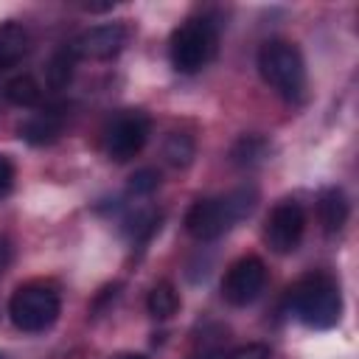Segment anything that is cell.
<instances>
[{
    "label": "cell",
    "mask_w": 359,
    "mask_h": 359,
    "mask_svg": "<svg viewBox=\"0 0 359 359\" xmlns=\"http://www.w3.org/2000/svg\"><path fill=\"white\" fill-rule=\"evenodd\" d=\"M255 199H258V194L252 185L236 188L227 196L199 199L185 213V230L196 241H213V238L224 236L236 222L250 216V210L255 208Z\"/></svg>",
    "instance_id": "6da1fadb"
},
{
    "label": "cell",
    "mask_w": 359,
    "mask_h": 359,
    "mask_svg": "<svg viewBox=\"0 0 359 359\" xmlns=\"http://www.w3.org/2000/svg\"><path fill=\"white\" fill-rule=\"evenodd\" d=\"M289 309L309 328H334L342 317V294L337 280L323 272L300 278L289 289Z\"/></svg>",
    "instance_id": "7a4b0ae2"
},
{
    "label": "cell",
    "mask_w": 359,
    "mask_h": 359,
    "mask_svg": "<svg viewBox=\"0 0 359 359\" xmlns=\"http://www.w3.org/2000/svg\"><path fill=\"white\" fill-rule=\"evenodd\" d=\"M258 73L261 79L278 90L283 98L294 101L306 87V67L300 50L286 39H269L258 50Z\"/></svg>",
    "instance_id": "3957f363"
},
{
    "label": "cell",
    "mask_w": 359,
    "mask_h": 359,
    "mask_svg": "<svg viewBox=\"0 0 359 359\" xmlns=\"http://www.w3.org/2000/svg\"><path fill=\"white\" fill-rule=\"evenodd\" d=\"M59 309H62L59 292L45 280H31L17 286L8 300V317L25 334H39L50 328L59 317Z\"/></svg>",
    "instance_id": "277c9868"
},
{
    "label": "cell",
    "mask_w": 359,
    "mask_h": 359,
    "mask_svg": "<svg viewBox=\"0 0 359 359\" xmlns=\"http://www.w3.org/2000/svg\"><path fill=\"white\" fill-rule=\"evenodd\" d=\"M216 50V28L208 20H188L171 34V65L180 73H196Z\"/></svg>",
    "instance_id": "5b68a950"
},
{
    "label": "cell",
    "mask_w": 359,
    "mask_h": 359,
    "mask_svg": "<svg viewBox=\"0 0 359 359\" xmlns=\"http://www.w3.org/2000/svg\"><path fill=\"white\" fill-rule=\"evenodd\" d=\"M146 137H149V118L140 109H123L104 129V151L109 160L126 163L146 146Z\"/></svg>",
    "instance_id": "8992f818"
},
{
    "label": "cell",
    "mask_w": 359,
    "mask_h": 359,
    "mask_svg": "<svg viewBox=\"0 0 359 359\" xmlns=\"http://www.w3.org/2000/svg\"><path fill=\"white\" fill-rule=\"evenodd\" d=\"M303 230H306V213L297 202L286 199L280 205L272 208V213L266 216V224H264V241L272 252L278 255H286V252H294L300 238H303Z\"/></svg>",
    "instance_id": "52a82bcc"
},
{
    "label": "cell",
    "mask_w": 359,
    "mask_h": 359,
    "mask_svg": "<svg viewBox=\"0 0 359 359\" xmlns=\"http://www.w3.org/2000/svg\"><path fill=\"white\" fill-rule=\"evenodd\" d=\"M266 283V266L261 258L255 255H244L236 264H230V269L224 272L222 280V294L230 306H250Z\"/></svg>",
    "instance_id": "ba28073f"
},
{
    "label": "cell",
    "mask_w": 359,
    "mask_h": 359,
    "mask_svg": "<svg viewBox=\"0 0 359 359\" xmlns=\"http://www.w3.org/2000/svg\"><path fill=\"white\" fill-rule=\"evenodd\" d=\"M126 42V28L118 22H107V25H95L87 28L73 45L70 50L76 53V59H112Z\"/></svg>",
    "instance_id": "9c48e42d"
},
{
    "label": "cell",
    "mask_w": 359,
    "mask_h": 359,
    "mask_svg": "<svg viewBox=\"0 0 359 359\" xmlns=\"http://www.w3.org/2000/svg\"><path fill=\"white\" fill-rule=\"evenodd\" d=\"M62 126H65V118L59 115V109H45V112L31 115L20 126V137L31 146H48L62 135Z\"/></svg>",
    "instance_id": "30bf717a"
},
{
    "label": "cell",
    "mask_w": 359,
    "mask_h": 359,
    "mask_svg": "<svg viewBox=\"0 0 359 359\" xmlns=\"http://www.w3.org/2000/svg\"><path fill=\"white\" fill-rule=\"evenodd\" d=\"M317 210H320V222L328 233H339L348 222V199L339 188H325L317 199Z\"/></svg>",
    "instance_id": "8fae6325"
},
{
    "label": "cell",
    "mask_w": 359,
    "mask_h": 359,
    "mask_svg": "<svg viewBox=\"0 0 359 359\" xmlns=\"http://www.w3.org/2000/svg\"><path fill=\"white\" fill-rule=\"evenodd\" d=\"M28 31L20 22H0V67L17 65L28 53Z\"/></svg>",
    "instance_id": "7c38bea8"
},
{
    "label": "cell",
    "mask_w": 359,
    "mask_h": 359,
    "mask_svg": "<svg viewBox=\"0 0 359 359\" xmlns=\"http://www.w3.org/2000/svg\"><path fill=\"white\" fill-rule=\"evenodd\" d=\"M230 157H233V163L236 165H258V163H264L266 157H269V143L264 140V137H258V135H244L236 146H233V151H230Z\"/></svg>",
    "instance_id": "4fadbf2b"
},
{
    "label": "cell",
    "mask_w": 359,
    "mask_h": 359,
    "mask_svg": "<svg viewBox=\"0 0 359 359\" xmlns=\"http://www.w3.org/2000/svg\"><path fill=\"white\" fill-rule=\"evenodd\" d=\"M146 309H149V314L154 317V320H168L177 309H180V294L174 292V286L171 283H157L151 292H149V297H146Z\"/></svg>",
    "instance_id": "5bb4252c"
},
{
    "label": "cell",
    "mask_w": 359,
    "mask_h": 359,
    "mask_svg": "<svg viewBox=\"0 0 359 359\" xmlns=\"http://www.w3.org/2000/svg\"><path fill=\"white\" fill-rule=\"evenodd\" d=\"M6 98L17 107H36L39 98H42V90L36 84L34 76L22 73V76H14L8 84H6Z\"/></svg>",
    "instance_id": "9a60e30c"
},
{
    "label": "cell",
    "mask_w": 359,
    "mask_h": 359,
    "mask_svg": "<svg viewBox=\"0 0 359 359\" xmlns=\"http://www.w3.org/2000/svg\"><path fill=\"white\" fill-rule=\"evenodd\" d=\"M73 65H76V53L70 50V48H62V50H56L53 53V59L48 62V84L53 87V90H62V87H67V81L73 79Z\"/></svg>",
    "instance_id": "2e32d148"
},
{
    "label": "cell",
    "mask_w": 359,
    "mask_h": 359,
    "mask_svg": "<svg viewBox=\"0 0 359 359\" xmlns=\"http://www.w3.org/2000/svg\"><path fill=\"white\" fill-rule=\"evenodd\" d=\"M163 154H165V160H168L171 165L185 168V165L194 160V140H191V135H185V132H171V135L165 137Z\"/></svg>",
    "instance_id": "e0dca14e"
},
{
    "label": "cell",
    "mask_w": 359,
    "mask_h": 359,
    "mask_svg": "<svg viewBox=\"0 0 359 359\" xmlns=\"http://www.w3.org/2000/svg\"><path fill=\"white\" fill-rule=\"evenodd\" d=\"M157 185H160V174H157L154 168H140V171L132 174L129 191H132V194H151Z\"/></svg>",
    "instance_id": "ac0fdd59"
},
{
    "label": "cell",
    "mask_w": 359,
    "mask_h": 359,
    "mask_svg": "<svg viewBox=\"0 0 359 359\" xmlns=\"http://www.w3.org/2000/svg\"><path fill=\"white\" fill-rule=\"evenodd\" d=\"M224 359H269V348L261 345V342H252V345H241V348H236V351L227 353Z\"/></svg>",
    "instance_id": "d6986e66"
},
{
    "label": "cell",
    "mask_w": 359,
    "mask_h": 359,
    "mask_svg": "<svg viewBox=\"0 0 359 359\" xmlns=\"http://www.w3.org/2000/svg\"><path fill=\"white\" fill-rule=\"evenodd\" d=\"M14 185V165L6 154H0V196H6Z\"/></svg>",
    "instance_id": "ffe728a7"
},
{
    "label": "cell",
    "mask_w": 359,
    "mask_h": 359,
    "mask_svg": "<svg viewBox=\"0 0 359 359\" xmlns=\"http://www.w3.org/2000/svg\"><path fill=\"white\" fill-rule=\"evenodd\" d=\"M8 261H11V247H8V241H6L3 236H0V275L6 272Z\"/></svg>",
    "instance_id": "44dd1931"
},
{
    "label": "cell",
    "mask_w": 359,
    "mask_h": 359,
    "mask_svg": "<svg viewBox=\"0 0 359 359\" xmlns=\"http://www.w3.org/2000/svg\"><path fill=\"white\" fill-rule=\"evenodd\" d=\"M121 359H146V356H143V353H123Z\"/></svg>",
    "instance_id": "7402d4cb"
},
{
    "label": "cell",
    "mask_w": 359,
    "mask_h": 359,
    "mask_svg": "<svg viewBox=\"0 0 359 359\" xmlns=\"http://www.w3.org/2000/svg\"><path fill=\"white\" fill-rule=\"evenodd\" d=\"M0 359H3V353H0Z\"/></svg>",
    "instance_id": "603a6c76"
}]
</instances>
